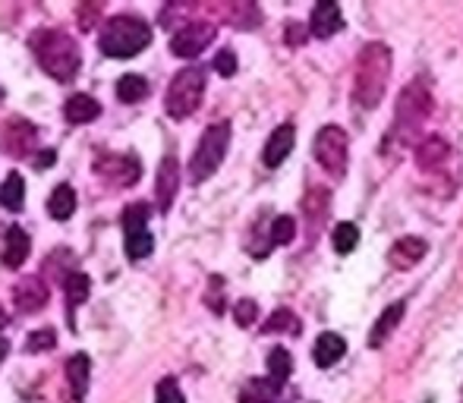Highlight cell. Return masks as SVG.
I'll use <instances>...</instances> for the list:
<instances>
[{
  "label": "cell",
  "instance_id": "6da1fadb",
  "mask_svg": "<svg viewBox=\"0 0 463 403\" xmlns=\"http://www.w3.org/2000/svg\"><path fill=\"white\" fill-rule=\"evenodd\" d=\"M391 76V48L382 42H369L356 57V76H354V101L363 110H375L384 101Z\"/></svg>",
  "mask_w": 463,
  "mask_h": 403
},
{
  "label": "cell",
  "instance_id": "7a4b0ae2",
  "mask_svg": "<svg viewBox=\"0 0 463 403\" xmlns=\"http://www.w3.org/2000/svg\"><path fill=\"white\" fill-rule=\"evenodd\" d=\"M32 51H35L38 67L44 70L48 76H54L57 82H70L76 73H80V44L67 35V32H38L32 38Z\"/></svg>",
  "mask_w": 463,
  "mask_h": 403
},
{
  "label": "cell",
  "instance_id": "3957f363",
  "mask_svg": "<svg viewBox=\"0 0 463 403\" xmlns=\"http://www.w3.org/2000/svg\"><path fill=\"white\" fill-rule=\"evenodd\" d=\"M98 44L114 61H127V57H136L152 44V25L139 16H129V13L127 16H114L104 23Z\"/></svg>",
  "mask_w": 463,
  "mask_h": 403
},
{
  "label": "cell",
  "instance_id": "277c9868",
  "mask_svg": "<svg viewBox=\"0 0 463 403\" xmlns=\"http://www.w3.org/2000/svg\"><path fill=\"white\" fill-rule=\"evenodd\" d=\"M227 145H231V123L221 120V123H212V127L202 133L199 145L193 152V161H189V180L193 183H205L214 171L221 167L227 155Z\"/></svg>",
  "mask_w": 463,
  "mask_h": 403
},
{
  "label": "cell",
  "instance_id": "5b68a950",
  "mask_svg": "<svg viewBox=\"0 0 463 403\" xmlns=\"http://www.w3.org/2000/svg\"><path fill=\"white\" fill-rule=\"evenodd\" d=\"M429 114H432V92H429V80L426 76H416L410 86H403L401 98H397L394 133L401 136V139H410V136L426 123Z\"/></svg>",
  "mask_w": 463,
  "mask_h": 403
},
{
  "label": "cell",
  "instance_id": "8992f818",
  "mask_svg": "<svg viewBox=\"0 0 463 403\" xmlns=\"http://www.w3.org/2000/svg\"><path fill=\"white\" fill-rule=\"evenodd\" d=\"M202 95H205V70L202 67H186L180 70L171 80L165 95V110L174 117V120H186L189 114H195V108L202 104Z\"/></svg>",
  "mask_w": 463,
  "mask_h": 403
},
{
  "label": "cell",
  "instance_id": "52a82bcc",
  "mask_svg": "<svg viewBox=\"0 0 463 403\" xmlns=\"http://www.w3.org/2000/svg\"><path fill=\"white\" fill-rule=\"evenodd\" d=\"M312 155L316 161L322 164L325 173H331L335 180H341L347 173V161H350V142H347V133L335 123L322 127L316 133V142H312Z\"/></svg>",
  "mask_w": 463,
  "mask_h": 403
},
{
  "label": "cell",
  "instance_id": "ba28073f",
  "mask_svg": "<svg viewBox=\"0 0 463 403\" xmlns=\"http://www.w3.org/2000/svg\"><path fill=\"white\" fill-rule=\"evenodd\" d=\"M214 35H218V29H214L212 23H186V25H180V29L174 32V38H171V54L184 57V61H193V57H199L202 51L214 42Z\"/></svg>",
  "mask_w": 463,
  "mask_h": 403
},
{
  "label": "cell",
  "instance_id": "9c48e42d",
  "mask_svg": "<svg viewBox=\"0 0 463 403\" xmlns=\"http://www.w3.org/2000/svg\"><path fill=\"white\" fill-rule=\"evenodd\" d=\"M95 171L114 186H136L142 177L136 155H101L98 164H95Z\"/></svg>",
  "mask_w": 463,
  "mask_h": 403
},
{
  "label": "cell",
  "instance_id": "30bf717a",
  "mask_svg": "<svg viewBox=\"0 0 463 403\" xmlns=\"http://www.w3.org/2000/svg\"><path fill=\"white\" fill-rule=\"evenodd\" d=\"M48 300H51V290L38 275L19 277V284L13 287V303H16V309L23 312V315L42 312L44 305H48Z\"/></svg>",
  "mask_w": 463,
  "mask_h": 403
},
{
  "label": "cell",
  "instance_id": "8fae6325",
  "mask_svg": "<svg viewBox=\"0 0 463 403\" xmlns=\"http://www.w3.org/2000/svg\"><path fill=\"white\" fill-rule=\"evenodd\" d=\"M35 127H32L29 120H19V117H13V120L4 123V152L13 155V158H25V155L35 148Z\"/></svg>",
  "mask_w": 463,
  "mask_h": 403
},
{
  "label": "cell",
  "instance_id": "7c38bea8",
  "mask_svg": "<svg viewBox=\"0 0 463 403\" xmlns=\"http://www.w3.org/2000/svg\"><path fill=\"white\" fill-rule=\"evenodd\" d=\"M293 142H297V127L293 123H280L275 133L269 136L262 148V164L265 167H280L293 152Z\"/></svg>",
  "mask_w": 463,
  "mask_h": 403
},
{
  "label": "cell",
  "instance_id": "4fadbf2b",
  "mask_svg": "<svg viewBox=\"0 0 463 403\" xmlns=\"http://www.w3.org/2000/svg\"><path fill=\"white\" fill-rule=\"evenodd\" d=\"M426 252H429V243L422 237H401L394 246H391L388 265L397 271H410L426 258Z\"/></svg>",
  "mask_w": 463,
  "mask_h": 403
},
{
  "label": "cell",
  "instance_id": "5bb4252c",
  "mask_svg": "<svg viewBox=\"0 0 463 403\" xmlns=\"http://www.w3.org/2000/svg\"><path fill=\"white\" fill-rule=\"evenodd\" d=\"M177 190H180V164L174 155H165V161L158 167V183H155V199H158L161 211H171Z\"/></svg>",
  "mask_w": 463,
  "mask_h": 403
},
{
  "label": "cell",
  "instance_id": "9a60e30c",
  "mask_svg": "<svg viewBox=\"0 0 463 403\" xmlns=\"http://www.w3.org/2000/svg\"><path fill=\"white\" fill-rule=\"evenodd\" d=\"M448 155H451V148H448V142L441 139V136H426V139L416 145L413 158H416V167H420V171L432 173L445 164Z\"/></svg>",
  "mask_w": 463,
  "mask_h": 403
},
{
  "label": "cell",
  "instance_id": "2e32d148",
  "mask_svg": "<svg viewBox=\"0 0 463 403\" xmlns=\"http://www.w3.org/2000/svg\"><path fill=\"white\" fill-rule=\"evenodd\" d=\"M312 35L316 38H331L335 32L344 29V13L337 4H331V0H322V4H316V10H312V23H309Z\"/></svg>",
  "mask_w": 463,
  "mask_h": 403
},
{
  "label": "cell",
  "instance_id": "e0dca14e",
  "mask_svg": "<svg viewBox=\"0 0 463 403\" xmlns=\"http://www.w3.org/2000/svg\"><path fill=\"white\" fill-rule=\"evenodd\" d=\"M347 353V341L335 331H325V334L316 337V347H312V360H316L318 369H331L335 362L344 360Z\"/></svg>",
  "mask_w": 463,
  "mask_h": 403
},
{
  "label": "cell",
  "instance_id": "ac0fdd59",
  "mask_svg": "<svg viewBox=\"0 0 463 403\" xmlns=\"http://www.w3.org/2000/svg\"><path fill=\"white\" fill-rule=\"evenodd\" d=\"M403 309H407V303L397 300V303H391L382 315H378V322L372 324V331H369V347H382V343L394 334V328L401 324V318H403Z\"/></svg>",
  "mask_w": 463,
  "mask_h": 403
},
{
  "label": "cell",
  "instance_id": "d6986e66",
  "mask_svg": "<svg viewBox=\"0 0 463 403\" xmlns=\"http://www.w3.org/2000/svg\"><path fill=\"white\" fill-rule=\"evenodd\" d=\"M89 290H92V281L89 275L82 271H70L67 281H63V294H67V318H70V328H73V318H76V309L89 300Z\"/></svg>",
  "mask_w": 463,
  "mask_h": 403
},
{
  "label": "cell",
  "instance_id": "ffe728a7",
  "mask_svg": "<svg viewBox=\"0 0 463 403\" xmlns=\"http://www.w3.org/2000/svg\"><path fill=\"white\" fill-rule=\"evenodd\" d=\"M29 252H32L29 233L19 230V227H10V230H6V243H4V265H6V268L16 271L19 265H25Z\"/></svg>",
  "mask_w": 463,
  "mask_h": 403
},
{
  "label": "cell",
  "instance_id": "44dd1931",
  "mask_svg": "<svg viewBox=\"0 0 463 403\" xmlns=\"http://www.w3.org/2000/svg\"><path fill=\"white\" fill-rule=\"evenodd\" d=\"M89 379H92V360H89V353H73L67 360V381H70V388H73L76 400L86 398Z\"/></svg>",
  "mask_w": 463,
  "mask_h": 403
},
{
  "label": "cell",
  "instance_id": "7402d4cb",
  "mask_svg": "<svg viewBox=\"0 0 463 403\" xmlns=\"http://www.w3.org/2000/svg\"><path fill=\"white\" fill-rule=\"evenodd\" d=\"M101 114V104H98L92 95H73L67 104H63V117H67L70 123H89V120H95V117Z\"/></svg>",
  "mask_w": 463,
  "mask_h": 403
},
{
  "label": "cell",
  "instance_id": "603a6c76",
  "mask_svg": "<svg viewBox=\"0 0 463 403\" xmlns=\"http://www.w3.org/2000/svg\"><path fill=\"white\" fill-rule=\"evenodd\" d=\"M280 388L284 385H278L271 379H250L243 394H240V403H271L280 394Z\"/></svg>",
  "mask_w": 463,
  "mask_h": 403
},
{
  "label": "cell",
  "instance_id": "cb8c5ba5",
  "mask_svg": "<svg viewBox=\"0 0 463 403\" xmlns=\"http://www.w3.org/2000/svg\"><path fill=\"white\" fill-rule=\"evenodd\" d=\"M325 211H328V190H322V186H312V190L306 192V199H303V214H306V220H309V227H312V237H316V227L322 224Z\"/></svg>",
  "mask_w": 463,
  "mask_h": 403
},
{
  "label": "cell",
  "instance_id": "d4e9b609",
  "mask_svg": "<svg viewBox=\"0 0 463 403\" xmlns=\"http://www.w3.org/2000/svg\"><path fill=\"white\" fill-rule=\"evenodd\" d=\"M48 211L54 220H67L76 211V190L70 183H61L48 199Z\"/></svg>",
  "mask_w": 463,
  "mask_h": 403
},
{
  "label": "cell",
  "instance_id": "484cf974",
  "mask_svg": "<svg viewBox=\"0 0 463 403\" xmlns=\"http://www.w3.org/2000/svg\"><path fill=\"white\" fill-rule=\"evenodd\" d=\"M123 233H127V256L133 258V262H142V258L152 256L155 239H152V233H148V227H129V230H123Z\"/></svg>",
  "mask_w": 463,
  "mask_h": 403
},
{
  "label": "cell",
  "instance_id": "4316f807",
  "mask_svg": "<svg viewBox=\"0 0 463 403\" xmlns=\"http://www.w3.org/2000/svg\"><path fill=\"white\" fill-rule=\"evenodd\" d=\"M148 95V80L139 73H127L120 76V82H117V98H120L123 104H136L142 101Z\"/></svg>",
  "mask_w": 463,
  "mask_h": 403
},
{
  "label": "cell",
  "instance_id": "83f0119b",
  "mask_svg": "<svg viewBox=\"0 0 463 403\" xmlns=\"http://www.w3.org/2000/svg\"><path fill=\"white\" fill-rule=\"evenodd\" d=\"M23 199H25V180L19 177L16 171L6 173L4 186H0V205H4L6 211H19V208H23Z\"/></svg>",
  "mask_w": 463,
  "mask_h": 403
},
{
  "label": "cell",
  "instance_id": "f1b7e54d",
  "mask_svg": "<svg viewBox=\"0 0 463 403\" xmlns=\"http://www.w3.org/2000/svg\"><path fill=\"white\" fill-rule=\"evenodd\" d=\"M331 243H335L337 256H350V252L360 246V227L350 224V220H341V224H335V230H331Z\"/></svg>",
  "mask_w": 463,
  "mask_h": 403
},
{
  "label": "cell",
  "instance_id": "f546056e",
  "mask_svg": "<svg viewBox=\"0 0 463 403\" xmlns=\"http://www.w3.org/2000/svg\"><path fill=\"white\" fill-rule=\"evenodd\" d=\"M262 331L265 334H299V318L293 315L290 309H278V312H271L269 315V322L262 324Z\"/></svg>",
  "mask_w": 463,
  "mask_h": 403
},
{
  "label": "cell",
  "instance_id": "4dcf8cb0",
  "mask_svg": "<svg viewBox=\"0 0 463 403\" xmlns=\"http://www.w3.org/2000/svg\"><path fill=\"white\" fill-rule=\"evenodd\" d=\"M290 372H293V356L287 353L284 347H275L269 353V379L278 381V385H284V381L290 379Z\"/></svg>",
  "mask_w": 463,
  "mask_h": 403
},
{
  "label": "cell",
  "instance_id": "1f68e13d",
  "mask_svg": "<svg viewBox=\"0 0 463 403\" xmlns=\"http://www.w3.org/2000/svg\"><path fill=\"white\" fill-rule=\"evenodd\" d=\"M293 237H297V220H293L290 214H280V218L271 220V227H269L271 246H287V243H293Z\"/></svg>",
  "mask_w": 463,
  "mask_h": 403
},
{
  "label": "cell",
  "instance_id": "d6a6232c",
  "mask_svg": "<svg viewBox=\"0 0 463 403\" xmlns=\"http://www.w3.org/2000/svg\"><path fill=\"white\" fill-rule=\"evenodd\" d=\"M155 403H186L177 379H161L158 381V388H155Z\"/></svg>",
  "mask_w": 463,
  "mask_h": 403
},
{
  "label": "cell",
  "instance_id": "836d02e7",
  "mask_svg": "<svg viewBox=\"0 0 463 403\" xmlns=\"http://www.w3.org/2000/svg\"><path fill=\"white\" fill-rule=\"evenodd\" d=\"M57 343V334L51 328L32 331L29 341H25V353H42V350H51Z\"/></svg>",
  "mask_w": 463,
  "mask_h": 403
},
{
  "label": "cell",
  "instance_id": "e575fe53",
  "mask_svg": "<svg viewBox=\"0 0 463 403\" xmlns=\"http://www.w3.org/2000/svg\"><path fill=\"white\" fill-rule=\"evenodd\" d=\"M233 318H237L240 328H250V324L259 318V303H252V300H240L237 305H233Z\"/></svg>",
  "mask_w": 463,
  "mask_h": 403
},
{
  "label": "cell",
  "instance_id": "d590c367",
  "mask_svg": "<svg viewBox=\"0 0 463 403\" xmlns=\"http://www.w3.org/2000/svg\"><path fill=\"white\" fill-rule=\"evenodd\" d=\"M214 70H218L221 76H227V80H231V76L237 73V54H233L231 48L218 51V57H214Z\"/></svg>",
  "mask_w": 463,
  "mask_h": 403
},
{
  "label": "cell",
  "instance_id": "8d00e7d4",
  "mask_svg": "<svg viewBox=\"0 0 463 403\" xmlns=\"http://www.w3.org/2000/svg\"><path fill=\"white\" fill-rule=\"evenodd\" d=\"M309 35H312V29H309V25H303V23H287V29H284L287 44H293V48H299V44H303Z\"/></svg>",
  "mask_w": 463,
  "mask_h": 403
},
{
  "label": "cell",
  "instance_id": "74e56055",
  "mask_svg": "<svg viewBox=\"0 0 463 403\" xmlns=\"http://www.w3.org/2000/svg\"><path fill=\"white\" fill-rule=\"evenodd\" d=\"M212 287H214V290L221 287V281H218V277H214V281H212ZM205 300H208V305H212V312H224V305L218 303V296H214V294H208Z\"/></svg>",
  "mask_w": 463,
  "mask_h": 403
},
{
  "label": "cell",
  "instance_id": "f35d334b",
  "mask_svg": "<svg viewBox=\"0 0 463 403\" xmlns=\"http://www.w3.org/2000/svg\"><path fill=\"white\" fill-rule=\"evenodd\" d=\"M51 164H54V152H51V148H44V152L35 158V167H51Z\"/></svg>",
  "mask_w": 463,
  "mask_h": 403
},
{
  "label": "cell",
  "instance_id": "ab89813d",
  "mask_svg": "<svg viewBox=\"0 0 463 403\" xmlns=\"http://www.w3.org/2000/svg\"><path fill=\"white\" fill-rule=\"evenodd\" d=\"M6 350H10V343H6V341H0V362L6 360Z\"/></svg>",
  "mask_w": 463,
  "mask_h": 403
},
{
  "label": "cell",
  "instance_id": "60d3db41",
  "mask_svg": "<svg viewBox=\"0 0 463 403\" xmlns=\"http://www.w3.org/2000/svg\"><path fill=\"white\" fill-rule=\"evenodd\" d=\"M4 324H6V312L0 309V328H4Z\"/></svg>",
  "mask_w": 463,
  "mask_h": 403
}]
</instances>
